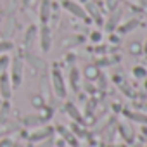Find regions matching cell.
Masks as SVG:
<instances>
[{"mask_svg":"<svg viewBox=\"0 0 147 147\" xmlns=\"http://www.w3.org/2000/svg\"><path fill=\"white\" fill-rule=\"evenodd\" d=\"M9 78H11V83H12V88H18L23 82V62L21 59L14 57L11 61V73H9Z\"/></svg>","mask_w":147,"mask_h":147,"instance_id":"cell-1","label":"cell"},{"mask_svg":"<svg viewBox=\"0 0 147 147\" xmlns=\"http://www.w3.org/2000/svg\"><path fill=\"white\" fill-rule=\"evenodd\" d=\"M12 83H11V78H9V73H2L0 75V97L4 100H9L11 95H12Z\"/></svg>","mask_w":147,"mask_h":147,"instance_id":"cell-2","label":"cell"},{"mask_svg":"<svg viewBox=\"0 0 147 147\" xmlns=\"http://www.w3.org/2000/svg\"><path fill=\"white\" fill-rule=\"evenodd\" d=\"M54 88H55V94L59 95V97H62L64 94H66V90H64V83L61 82V76H59V73L57 71H54Z\"/></svg>","mask_w":147,"mask_h":147,"instance_id":"cell-3","label":"cell"},{"mask_svg":"<svg viewBox=\"0 0 147 147\" xmlns=\"http://www.w3.org/2000/svg\"><path fill=\"white\" fill-rule=\"evenodd\" d=\"M14 49V43L11 40H0V55L2 54H7Z\"/></svg>","mask_w":147,"mask_h":147,"instance_id":"cell-4","label":"cell"},{"mask_svg":"<svg viewBox=\"0 0 147 147\" xmlns=\"http://www.w3.org/2000/svg\"><path fill=\"white\" fill-rule=\"evenodd\" d=\"M9 64H11L9 55H7V54H2V55H0V75L7 71V66H9Z\"/></svg>","mask_w":147,"mask_h":147,"instance_id":"cell-5","label":"cell"},{"mask_svg":"<svg viewBox=\"0 0 147 147\" xmlns=\"http://www.w3.org/2000/svg\"><path fill=\"white\" fill-rule=\"evenodd\" d=\"M49 47H50V36H49L47 30H43L42 31V49L43 50H49Z\"/></svg>","mask_w":147,"mask_h":147,"instance_id":"cell-6","label":"cell"},{"mask_svg":"<svg viewBox=\"0 0 147 147\" xmlns=\"http://www.w3.org/2000/svg\"><path fill=\"white\" fill-rule=\"evenodd\" d=\"M2 106V109H0V121H5V116L9 114V104H0Z\"/></svg>","mask_w":147,"mask_h":147,"instance_id":"cell-7","label":"cell"},{"mask_svg":"<svg viewBox=\"0 0 147 147\" xmlns=\"http://www.w3.org/2000/svg\"><path fill=\"white\" fill-rule=\"evenodd\" d=\"M47 12H49L47 2H43V7H42V21H47Z\"/></svg>","mask_w":147,"mask_h":147,"instance_id":"cell-8","label":"cell"},{"mask_svg":"<svg viewBox=\"0 0 147 147\" xmlns=\"http://www.w3.org/2000/svg\"><path fill=\"white\" fill-rule=\"evenodd\" d=\"M9 140H0V147H9Z\"/></svg>","mask_w":147,"mask_h":147,"instance_id":"cell-9","label":"cell"}]
</instances>
